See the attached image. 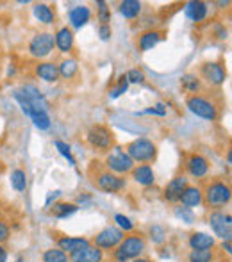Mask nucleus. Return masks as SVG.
Wrapping results in <instances>:
<instances>
[{"mask_svg": "<svg viewBox=\"0 0 232 262\" xmlns=\"http://www.w3.org/2000/svg\"><path fill=\"white\" fill-rule=\"evenodd\" d=\"M11 187H13L14 191H18V193H24L25 189H27V173L24 171V169H13L11 171Z\"/></svg>", "mask_w": 232, "mask_h": 262, "instance_id": "nucleus-29", "label": "nucleus"}, {"mask_svg": "<svg viewBox=\"0 0 232 262\" xmlns=\"http://www.w3.org/2000/svg\"><path fill=\"white\" fill-rule=\"evenodd\" d=\"M127 90H129V82H127V79H125V75H121L120 80H118V86L113 88V90L109 91V97H111V98H118L120 95H123Z\"/></svg>", "mask_w": 232, "mask_h": 262, "instance_id": "nucleus-40", "label": "nucleus"}, {"mask_svg": "<svg viewBox=\"0 0 232 262\" xmlns=\"http://www.w3.org/2000/svg\"><path fill=\"white\" fill-rule=\"evenodd\" d=\"M68 20L70 25L73 29H82L88 21L91 20V9L88 6H75L70 9L68 13Z\"/></svg>", "mask_w": 232, "mask_h": 262, "instance_id": "nucleus-21", "label": "nucleus"}, {"mask_svg": "<svg viewBox=\"0 0 232 262\" xmlns=\"http://www.w3.org/2000/svg\"><path fill=\"white\" fill-rule=\"evenodd\" d=\"M86 141L91 148L98 150V152H106V150H111L115 146V136L104 125H93L86 132Z\"/></svg>", "mask_w": 232, "mask_h": 262, "instance_id": "nucleus-6", "label": "nucleus"}, {"mask_svg": "<svg viewBox=\"0 0 232 262\" xmlns=\"http://www.w3.org/2000/svg\"><path fill=\"white\" fill-rule=\"evenodd\" d=\"M180 86H182L187 93H197V91H200L202 84H200L198 75H195V73H186V75H182V79H180Z\"/></svg>", "mask_w": 232, "mask_h": 262, "instance_id": "nucleus-31", "label": "nucleus"}, {"mask_svg": "<svg viewBox=\"0 0 232 262\" xmlns=\"http://www.w3.org/2000/svg\"><path fill=\"white\" fill-rule=\"evenodd\" d=\"M143 11V4L138 0H123L120 4V13L125 20H136V18L141 14Z\"/></svg>", "mask_w": 232, "mask_h": 262, "instance_id": "nucleus-25", "label": "nucleus"}, {"mask_svg": "<svg viewBox=\"0 0 232 262\" xmlns=\"http://www.w3.org/2000/svg\"><path fill=\"white\" fill-rule=\"evenodd\" d=\"M186 105L195 116L202 118V120H207V121L218 120V107H216L215 102L209 100V98L200 97V95H193V97L187 98Z\"/></svg>", "mask_w": 232, "mask_h": 262, "instance_id": "nucleus-7", "label": "nucleus"}, {"mask_svg": "<svg viewBox=\"0 0 232 262\" xmlns=\"http://www.w3.org/2000/svg\"><path fill=\"white\" fill-rule=\"evenodd\" d=\"M179 204L182 207H187L193 210L195 207H200L204 204V193H202V187L198 186H187L186 189L182 191L179 198Z\"/></svg>", "mask_w": 232, "mask_h": 262, "instance_id": "nucleus-15", "label": "nucleus"}, {"mask_svg": "<svg viewBox=\"0 0 232 262\" xmlns=\"http://www.w3.org/2000/svg\"><path fill=\"white\" fill-rule=\"evenodd\" d=\"M16 262H24V259H22V257H20V259H16Z\"/></svg>", "mask_w": 232, "mask_h": 262, "instance_id": "nucleus-50", "label": "nucleus"}, {"mask_svg": "<svg viewBox=\"0 0 232 262\" xmlns=\"http://www.w3.org/2000/svg\"><path fill=\"white\" fill-rule=\"evenodd\" d=\"M115 227L120 228L121 232H134V223H132V220L129 216H125V214H116L115 216Z\"/></svg>", "mask_w": 232, "mask_h": 262, "instance_id": "nucleus-37", "label": "nucleus"}, {"mask_svg": "<svg viewBox=\"0 0 232 262\" xmlns=\"http://www.w3.org/2000/svg\"><path fill=\"white\" fill-rule=\"evenodd\" d=\"M32 11H34V16L39 24H43V25L54 24V18L56 16H54V11L50 9V6H47V4H36V6L32 7Z\"/></svg>", "mask_w": 232, "mask_h": 262, "instance_id": "nucleus-28", "label": "nucleus"}, {"mask_svg": "<svg viewBox=\"0 0 232 262\" xmlns=\"http://www.w3.org/2000/svg\"><path fill=\"white\" fill-rule=\"evenodd\" d=\"M56 49V39L52 32H39L29 43V55L34 59H45Z\"/></svg>", "mask_w": 232, "mask_h": 262, "instance_id": "nucleus-9", "label": "nucleus"}, {"mask_svg": "<svg viewBox=\"0 0 232 262\" xmlns=\"http://www.w3.org/2000/svg\"><path fill=\"white\" fill-rule=\"evenodd\" d=\"M54 146H56L57 148V152L61 154L62 157L66 159V161H68V164L70 166H75L77 162H75V157L72 156V148H70V145H66L65 141H61V139H56V141H54Z\"/></svg>", "mask_w": 232, "mask_h": 262, "instance_id": "nucleus-36", "label": "nucleus"}, {"mask_svg": "<svg viewBox=\"0 0 232 262\" xmlns=\"http://www.w3.org/2000/svg\"><path fill=\"white\" fill-rule=\"evenodd\" d=\"M11 237V228L6 221L0 220V245H4L6 241H9Z\"/></svg>", "mask_w": 232, "mask_h": 262, "instance_id": "nucleus-41", "label": "nucleus"}, {"mask_svg": "<svg viewBox=\"0 0 232 262\" xmlns=\"http://www.w3.org/2000/svg\"><path fill=\"white\" fill-rule=\"evenodd\" d=\"M91 241L88 237H73V235H61V237H57V248L62 250L65 253H75L79 252V250L86 248V246H90Z\"/></svg>", "mask_w": 232, "mask_h": 262, "instance_id": "nucleus-16", "label": "nucleus"}, {"mask_svg": "<svg viewBox=\"0 0 232 262\" xmlns=\"http://www.w3.org/2000/svg\"><path fill=\"white\" fill-rule=\"evenodd\" d=\"M132 179H134L136 184H139V186H145V187H150L154 186V182H156V173H154L152 166L150 164H138L134 166V169H132Z\"/></svg>", "mask_w": 232, "mask_h": 262, "instance_id": "nucleus-18", "label": "nucleus"}, {"mask_svg": "<svg viewBox=\"0 0 232 262\" xmlns=\"http://www.w3.org/2000/svg\"><path fill=\"white\" fill-rule=\"evenodd\" d=\"M202 193H204V204L211 210H222L232 200L230 184L225 180H213L205 186V189H202Z\"/></svg>", "mask_w": 232, "mask_h": 262, "instance_id": "nucleus-2", "label": "nucleus"}, {"mask_svg": "<svg viewBox=\"0 0 232 262\" xmlns=\"http://www.w3.org/2000/svg\"><path fill=\"white\" fill-rule=\"evenodd\" d=\"M97 6H98V20L102 21V25H108V21L111 20V13H109L108 4L104 0H98Z\"/></svg>", "mask_w": 232, "mask_h": 262, "instance_id": "nucleus-39", "label": "nucleus"}, {"mask_svg": "<svg viewBox=\"0 0 232 262\" xmlns=\"http://www.w3.org/2000/svg\"><path fill=\"white\" fill-rule=\"evenodd\" d=\"M68 259L70 262H104V252L97 246L90 245L79 252L70 253Z\"/></svg>", "mask_w": 232, "mask_h": 262, "instance_id": "nucleus-17", "label": "nucleus"}, {"mask_svg": "<svg viewBox=\"0 0 232 262\" xmlns=\"http://www.w3.org/2000/svg\"><path fill=\"white\" fill-rule=\"evenodd\" d=\"M131 262H150L149 259H143V257H138V259H134V260H131Z\"/></svg>", "mask_w": 232, "mask_h": 262, "instance_id": "nucleus-49", "label": "nucleus"}, {"mask_svg": "<svg viewBox=\"0 0 232 262\" xmlns=\"http://www.w3.org/2000/svg\"><path fill=\"white\" fill-rule=\"evenodd\" d=\"M111 27H109V24L108 25H100V27H98V36H100V39L102 41H108L109 38H111Z\"/></svg>", "mask_w": 232, "mask_h": 262, "instance_id": "nucleus-43", "label": "nucleus"}, {"mask_svg": "<svg viewBox=\"0 0 232 262\" xmlns=\"http://www.w3.org/2000/svg\"><path fill=\"white\" fill-rule=\"evenodd\" d=\"M134 161L127 156V152L121 146H113L111 152L106 157V168L115 175H127L134 169Z\"/></svg>", "mask_w": 232, "mask_h": 262, "instance_id": "nucleus-5", "label": "nucleus"}, {"mask_svg": "<svg viewBox=\"0 0 232 262\" xmlns=\"http://www.w3.org/2000/svg\"><path fill=\"white\" fill-rule=\"evenodd\" d=\"M187 186H189V184H187V177L186 175L174 177V179L166 184V187H164V191H163L164 200L170 202V204H179L180 194H182V191L186 189Z\"/></svg>", "mask_w": 232, "mask_h": 262, "instance_id": "nucleus-14", "label": "nucleus"}, {"mask_svg": "<svg viewBox=\"0 0 232 262\" xmlns=\"http://www.w3.org/2000/svg\"><path fill=\"white\" fill-rule=\"evenodd\" d=\"M123 237H125V234L120 228L115 227V225H109V227L102 228V230L95 235L91 245L100 248L102 252H106V250H116L118 245L123 241Z\"/></svg>", "mask_w": 232, "mask_h": 262, "instance_id": "nucleus-10", "label": "nucleus"}, {"mask_svg": "<svg viewBox=\"0 0 232 262\" xmlns=\"http://www.w3.org/2000/svg\"><path fill=\"white\" fill-rule=\"evenodd\" d=\"M127 156L132 159L134 162H141V164H149V162H154L157 157V146L154 141L146 138H138L132 143L127 145Z\"/></svg>", "mask_w": 232, "mask_h": 262, "instance_id": "nucleus-4", "label": "nucleus"}, {"mask_svg": "<svg viewBox=\"0 0 232 262\" xmlns=\"http://www.w3.org/2000/svg\"><path fill=\"white\" fill-rule=\"evenodd\" d=\"M125 79H127L129 84H141L143 80H145V73H143L139 68H132V70H129V72H127Z\"/></svg>", "mask_w": 232, "mask_h": 262, "instance_id": "nucleus-38", "label": "nucleus"}, {"mask_svg": "<svg viewBox=\"0 0 232 262\" xmlns=\"http://www.w3.org/2000/svg\"><path fill=\"white\" fill-rule=\"evenodd\" d=\"M91 202H93V198L90 196V194H80L79 198H77V207H86V205H90Z\"/></svg>", "mask_w": 232, "mask_h": 262, "instance_id": "nucleus-44", "label": "nucleus"}, {"mask_svg": "<svg viewBox=\"0 0 232 262\" xmlns=\"http://www.w3.org/2000/svg\"><path fill=\"white\" fill-rule=\"evenodd\" d=\"M207 13H209V6L205 2H197V0H193V2H187L186 6H184V14H186L193 24L204 21L205 18H207Z\"/></svg>", "mask_w": 232, "mask_h": 262, "instance_id": "nucleus-19", "label": "nucleus"}, {"mask_svg": "<svg viewBox=\"0 0 232 262\" xmlns=\"http://www.w3.org/2000/svg\"><path fill=\"white\" fill-rule=\"evenodd\" d=\"M13 98L18 102L22 113L31 116L32 113H49V102L45 95L32 84H24L13 91Z\"/></svg>", "mask_w": 232, "mask_h": 262, "instance_id": "nucleus-1", "label": "nucleus"}, {"mask_svg": "<svg viewBox=\"0 0 232 262\" xmlns=\"http://www.w3.org/2000/svg\"><path fill=\"white\" fill-rule=\"evenodd\" d=\"M57 70H59V77L70 80V79H73V77L77 75V72H79V62H77L75 59H72V57L62 59V61L57 64Z\"/></svg>", "mask_w": 232, "mask_h": 262, "instance_id": "nucleus-27", "label": "nucleus"}, {"mask_svg": "<svg viewBox=\"0 0 232 262\" xmlns=\"http://www.w3.org/2000/svg\"><path fill=\"white\" fill-rule=\"evenodd\" d=\"M216 255L213 250H189L187 262H215Z\"/></svg>", "mask_w": 232, "mask_h": 262, "instance_id": "nucleus-30", "label": "nucleus"}, {"mask_svg": "<svg viewBox=\"0 0 232 262\" xmlns=\"http://www.w3.org/2000/svg\"><path fill=\"white\" fill-rule=\"evenodd\" d=\"M200 77L207 84H211V86H222L227 80V70L223 68L222 62H204L200 66Z\"/></svg>", "mask_w": 232, "mask_h": 262, "instance_id": "nucleus-12", "label": "nucleus"}, {"mask_svg": "<svg viewBox=\"0 0 232 262\" xmlns=\"http://www.w3.org/2000/svg\"><path fill=\"white\" fill-rule=\"evenodd\" d=\"M209 227H211L213 234L220 237L222 241H230L232 237V216L223 210H211L207 217Z\"/></svg>", "mask_w": 232, "mask_h": 262, "instance_id": "nucleus-8", "label": "nucleus"}, {"mask_svg": "<svg viewBox=\"0 0 232 262\" xmlns=\"http://www.w3.org/2000/svg\"><path fill=\"white\" fill-rule=\"evenodd\" d=\"M0 262H7V250L4 245H0Z\"/></svg>", "mask_w": 232, "mask_h": 262, "instance_id": "nucleus-47", "label": "nucleus"}, {"mask_svg": "<svg viewBox=\"0 0 232 262\" xmlns=\"http://www.w3.org/2000/svg\"><path fill=\"white\" fill-rule=\"evenodd\" d=\"M95 184L100 191L104 193H120L127 187V180L120 175H115L111 171H100L95 175Z\"/></svg>", "mask_w": 232, "mask_h": 262, "instance_id": "nucleus-11", "label": "nucleus"}, {"mask_svg": "<svg viewBox=\"0 0 232 262\" xmlns=\"http://www.w3.org/2000/svg\"><path fill=\"white\" fill-rule=\"evenodd\" d=\"M43 262H70L68 253H65L62 250L59 248H49L43 252L41 255Z\"/></svg>", "mask_w": 232, "mask_h": 262, "instance_id": "nucleus-33", "label": "nucleus"}, {"mask_svg": "<svg viewBox=\"0 0 232 262\" xmlns=\"http://www.w3.org/2000/svg\"><path fill=\"white\" fill-rule=\"evenodd\" d=\"M149 237L156 246L164 245V243H166V237H168L166 228L161 227V225H152V227L149 228Z\"/></svg>", "mask_w": 232, "mask_h": 262, "instance_id": "nucleus-32", "label": "nucleus"}, {"mask_svg": "<svg viewBox=\"0 0 232 262\" xmlns=\"http://www.w3.org/2000/svg\"><path fill=\"white\" fill-rule=\"evenodd\" d=\"M161 39H163V32L154 31V29H149V31H145L143 34H139L138 49L141 50V52H149V50H152L154 47L159 45Z\"/></svg>", "mask_w": 232, "mask_h": 262, "instance_id": "nucleus-24", "label": "nucleus"}, {"mask_svg": "<svg viewBox=\"0 0 232 262\" xmlns=\"http://www.w3.org/2000/svg\"><path fill=\"white\" fill-rule=\"evenodd\" d=\"M230 162H232V152L229 150V152H227V164L230 166Z\"/></svg>", "mask_w": 232, "mask_h": 262, "instance_id": "nucleus-48", "label": "nucleus"}, {"mask_svg": "<svg viewBox=\"0 0 232 262\" xmlns=\"http://www.w3.org/2000/svg\"><path fill=\"white\" fill-rule=\"evenodd\" d=\"M79 210L75 204H70V202H57L54 204V207H50V214L57 220H66V217L73 216V214Z\"/></svg>", "mask_w": 232, "mask_h": 262, "instance_id": "nucleus-26", "label": "nucleus"}, {"mask_svg": "<svg viewBox=\"0 0 232 262\" xmlns=\"http://www.w3.org/2000/svg\"><path fill=\"white\" fill-rule=\"evenodd\" d=\"M141 114H157V116H166V105H164V104H156L154 107H150V109L143 111Z\"/></svg>", "mask_w": 232, "mask_h": 262, "instance_id": "nucleus-42", "label": "nucleus"}, {"mask_svg": "<svg viewBox=\"0 0 232 262\" xmlns=\"http://www.w3.org/2000/svg\"><path fill=\"white\" fill-rule=\"evenodd\" d=\"M54 39H56V47L59 49V52L62 54H70L73 50V43H75V36H73V31L68 27H61L59 31L54 34Z\"/></svg>", "mask_w": 232, "mask_h": 262, "instance_id": "nucleus-23", "label": "nucleus"}, {"mask_svg": "<svg viewBox=\"0 0 232 262\" xmlns=\"http://www.w3.org/2000/svg\"><path fill=\"white\" fill-rule=\"evenodd\" d=\"M187 245L191 250H213L216 246V239L205 232H193L187 239Z\"/></svg>", "mask_w": 232, "mask_h": 262, "instance_id": "nucleus-20", "label": "nucleus"}, {"mask_svg": "<svg viewBox=\"0 0 232 262\" xmlns=\"http://www.w3.org/2000/svg\"><path fill=\"white\" fill-rule=\"evenodd\" d=\"M29 118L32 120L34 127L39 128V130H49L50 125H52V120H50L49 113H32Z\"/></svg>", "mask_w": 232, "mask_h": 262, "instance_id": "nucleus-35", "label": "nucleus"}, {"mask_svg": "<svg viewBox=\"0 0 232 262\" xmlns=\"http://www.w3.org/2000/svg\"><path fill=\"white\" fill-rule=\"evenodd\" d=\"M222 250L227 253V255H230L232 253V246H230V241H223L222 243Z\"/></svg>", "mask_w": 232, "mask_h": 262, "instance_id": "nucleus-46", "label": "nucleus"}, {"mask_svg": "<svg viewBox=\"0 0 232 262\" xmlns=\"http://www.w3.org/2000/svg\"><path fill=\"white\" fill-rule=\"evenodd\" d=\"M61 194H62V193H61V191H59V189H57V191H52V193H50L49 196H47L45 207H47V209H50V207H52V202H56L57 198L61 196Z\"/></svg>", "mask_w": 232, "mask_h": 262, "instance_id": "nucleus-45", "label": "nucleus"}, {"mask_svg": "<svg viewBox=\"0 0 232 262\" xmlns=\"http://www.w3.org/2000/svg\"><path fill=\"white\" fill-rule=\"evenodd\" d=\"M174 214H175L177 220L184 221L186 225H193L195 221H197V214H195L191 209L182 207V205H177V207H174Z\"/></svg>", "mask_w": 232, "mask_h": 262, "instance_id": "nucleus-34", "label": "nucleus"}, {"mask_svg": "<svg viewBox=\"0 0 232 262\" xmlns=\"http://www.w3.org/2000/svg\"><path fill=\"white\" fill-rule=\"evenodd\" d=\"M186 171L193 179H204L209 173V161L200 154H191L186 159Z\"/></svg>", "mask_w": 232, "mask_h": 262, "instance_id": "nucleus-13", "label": "nucleus"}, {"mask_svg": "<svg viewBox=\"0 0 232 262\" xmlns=\"http://www.w3.org/2000/svg\"><path fill=\"white\" fill-rule=\"evenodd\" d=\"M146 250L145 237L139 234H131L127 237H123V241L118 245L115 250V260L116 262H131L138 257L143 255V252Z\"/></svg>", "mask_w": 232, "mask_h": 262, "instance_id": "nucleus-3", "label": "nucleus"}, {"mask_svg": "<svg viewBox=\"0 0 232 262\" xmlns=\"http://www.w3.org/2000/svg\"><path fill=\"white\" fill-rule=\"evenodd\" d=\"M34 73L38 79L45 80V82H57L59 80V70L57 64L52 61H43L38 62L34 68Z\"/></svg>", "mask_w": 232, "mask_h": 262, "instance_id": "nucleus-22", "label": "nucleus"}]
</instances>
